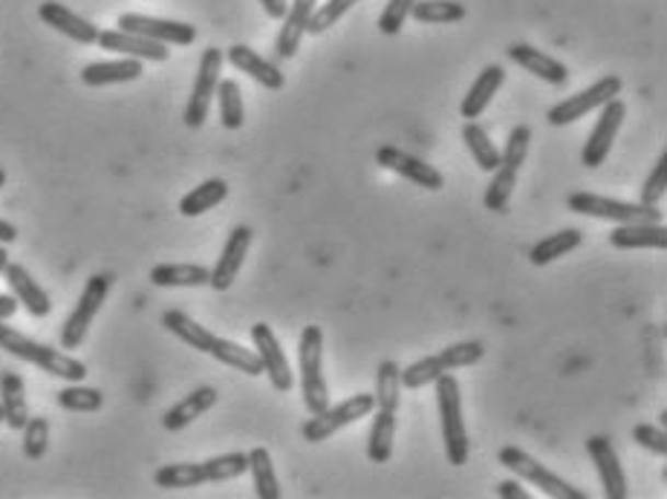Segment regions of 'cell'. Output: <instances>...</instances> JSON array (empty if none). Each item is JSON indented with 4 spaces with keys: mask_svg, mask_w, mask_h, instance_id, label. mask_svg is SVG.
Here are the masks:
<instances>
[{
    "mask_svg": "<svg viewBox=\"0 0 667 499\" xmlns=\"http://www.w3.org/2000/svg\"><path fill=\"white\" fill-rule=\"evenodd\" d=\"M261 7L272 21H284L286 9H289V0H261Z\"/></svg>",
    "mask_w": 667,
    "mask_h": 499,
    "instance_id": "cell-47",
    "label": "cell"
},
{
    "mask_svg": "<svg viewBox=\"0 0 667 499\" xmlns=\"http://www.w3.org/2000/svg\"><path fill=\"white\" fill-rule=\"evenodd\" d=\"M49 448V419L44 416H35V419H26L24 425V453L26 460H41Z\"/></svg>",
    "mask_w": 667,
    "mask_h": 499,
    "instance_id": "cell-43",
    "label": "cell"
},
{
    "mask_svg": "<svg viewBox=\"0 0 667 499\" xmlns=\"http://www.w3.org/2000/svg\"><path fill=\"white\" fill-rule=\"evenodd\" d=\"M7 263H9V252H7V246L0 243V275H3V269H7Z\"/></svg>",
    "mask_w": 667,
    "mask_h": 499,
    "instance_id": "cell-51",
    "label": "cell"
},
{
    "mask_svg": "<svg viewBox=\"0 0 667 499\" xmlns=\"http://www.w3.org/2000/svg\"><path fill=\"white\" fill-rule=\"evenodd\" d=\"M497 497L501 499H529V491H524L520 483H511V479H508V483L497 485Z\"/></svg>",
    "mask_w": 667,
    "mask_h": 499,
    "instance_id": "cell-48",
    "label": "cell"
},
{
    "mask_svg": "<svg viewBox=\"0 0 667 499\" xmlns=\"http://www.w3.org/2000/svg\"><path fill=\"white\" fill-rule=\"evenodd\" d=\"M399 370L402 367L396 361H381L376 370V419L370 428V439H367V456L376 465L393 456V439H396V410L399 396H402V384H399Z\"/></svg>",
    "mask_w": 667,
    "mask_h": 499,
    "instance_id": "cell-1",
    "label": "cell"
},
{
    "mask_svg": "<svg viewBox=\"0 0 667 499\" xmlns=\"http://www.w3.org/2000/svg\"><path fill=\"white\" fill-rule=\"evenodd\" d=\"M619 93H621L619 76H603V79H598L593 88L580 90V93L570 95L564 102L552 104L547 113V121L552 127H566L572 125V121L584 119L587 113L601 111L603 104L610 102V98H616Z\"/></svg>",
    "mask_w": 667,
    "mask_h": 499,
    "instance_id": "cell-12",
    "label": "cell"
},
{
    "mask_svg": "<svg viewBox=\"0 0 667 499\" xmlns=\"http://www.w3.org/2000/svg\"><path fill=\"white\" fill-rule=\"evenodd\" d=\"M508 58L517 67H524L526 72H532L534 79H543L547 84H552V88H564L566 81H570V70H566L564 61H557V58L547 56L543 49H534L529 44H511L508 47Z\"/></svg>",
    "mask_w": 667,
    "mask_h": 499,
    "instance_id": "cell-23",
    "label": "cell"
},
{
    "mask_svg": "<svg viewBox=\"0 0 667 499\" xmlns=\"http://www.w3.org/2000/svg\"><path fill=\"white\" fill-rule=\"evenodd\" d=\"M373 407H376L373 393H358V396H349L347 402H342V405L326 407V410L310 416V421H303L301 437L312 444L326 442V439L335 437L338 430L349 428V425H356L358 419L370 416Z\"/></svg>",
    "mask_w": 667,
    "mask_h": 499,
    "instance_id": "cell-10",
    "label": "cell"
},
{
    "mask_svg": "<svg viewBox=\"0 0 667 499\" xmlns=\"http://www.w3.org/2000/svg\"><path fill=\"white\" fill-rule=\"evenodd\" d=\"M376 162H379L381 167L393 171V174L405 176L407 183L419 185V188H428V190L445 188V176L439 174L437 167L428 165L425 159L413 156V153L399 151L393 144H381L379 151H376Z\"/></svg>",
    "mask_w": 667,
    "mask_h": 499,
    "instance_id": "cell-16",
    "label": "cell"
},
{
    "mask_svg": "<svg viewBox=\"0 0 667 499\" xmlns=\"http://www.w3.org/2000/svg\"><path fill=\"white\" fill-rule=\"evenodd\" d=\"M624 116H628V104L621 102L619 95L603 104L601 116H598L596 127H593V134L587 136L584 151H580V165L601 167L603 162H607V156H610V151H612V142H616V136H619V130H621V121H624Z\"/></svg>",
    "mask_w": 667,
    "mask_h": 499,
    "instance_id": "cell-13",
    "label": "cell"
},
{
    "mask_svg": "<svg viewBox=\"0 0 667 499\" xmlns=\"http://www.w3.org/2000/svg\"><path fill=\"white\" fill-rule=\"evenodd\" d=\"M215 405H217V390L208 387V384L206 387H197L194 393H188L183 402H176V405L162 416V428L171 430V433L185 430L191 421H197L203 413H208Z\"/></svg>",
    "mask_w": 667,
    "mask_h": 499,
    "instance_id": "cell-28",
    "label": "cell"
},
{
    "mask_svg": "<svg viewBox=\"0 0 667 499\" xmlns=\"http://www.w3.org/2000/svg\"><path fill=\"white\" fill-rule=\"evenodd\" d=\"M3 275H7V283L9 289H12V294L18 298V303H21L32 317H47L49 312H53V301H49L47 289L32 278L24 263L9 260Z\"/></svg>",
    "mask_w": 667,
    "mask_h": 499,
    "instance_id": "cell-20",
    "label": "cell"
},
{
    "mask_svg": "<svg viewBox=\"0 0 667 499\" xmlns=\"http://www.w3.org/2000/svg\"><path fill=\"white\" fill-rule=\"evenodd\" d=\"M665 188H667V153H662L659 162L653 165L651 176L644 179L639 202H642V206H659L662 197H665Z\"/></svg>",
    "mask_w": 667,
    "mask_h": 499,
    "instance_id": "cell-44",
    "label": "cell"
},
{
    "mask_svg": "<svg viewBox=\"0 0 667 499\" xmlns=\"http://www.w3.org/2000/svg\"><path fill=\"white\" fill-rule=\"evenodd\" d=\"M229 197V185L226 179H206L203 185H197L194 190H188L183 199H180V214L183 217H199L217 208L222 199Z\"/></svg>",
    "mask_w": 667,
    "mask_h": 499,
    "instance_id": "cell-34",
    "label": "cell"
},
{
    "mask_svg": "<svg viewBox=\"0 0 667 499\" xmlns=\"http://www.w3.org/2000/svg\"><path fill=\"white\" fill-rule=\"evenodd\" d=\"M298 367H301V393L310 416L330 407V387L324 379V333L321 326H303L298 341Z\"/></svg>",
    "mask_w": 667,
    "mask_h": 499,
    "instance_id": "cell-6",
    "label": "cell"
},
{
    "mask_svg": "<svg viewBox=\"0 0 667 499\" xmlns=\"http://www.w3.org/2000/svg\"><path fill=\"white\" fill-rule=\"evenodd\" d=\"M217 102H220V125L226 130H240L246 121V107H243V90L234 79H220L217 84Z\"/></svg>",
    "mask_w": 667,
    "mask_h": 499,
    "instance_id": "cell-37",
    "label": "cell"
},
{
    "mask_svg": "<svg viewBox=\"0 0 667 499\" xmlns=\"http://www.w3.org/2000/svg\"><path fill=\"white\" fill-rule=\"evenodd\" d=\"M162 326H165L171 335H176L180 341L188 344L191 349H197V352H208V347L215 341V333H211V329H206V326L197 324L194 317H188L180 310L162 312Z\"/></svg>",
    "mask_w": 667,
    "mask_h": 499,
    "instance_id": "cell-32",
    "label": "cell"
},
{
    "mask_svg": "<svg viewBox=\"0 0 667 499\" xmlns=\"http://www.w3.org/2000/svg\"><path fill=\"white\" fill-rule=\"evenodd\" d=\"M501 465H503V468L511 471L517 479H524V483H532L534 488H540V491L547 494V497L587 499V494L580 491V488H575V485H570L566 479H561L555 471H549L547 465H540L534 456H529V453L520 451V448H515V444H506V448H503Z\"/></svg>",
    "mask_w": 667,
    "mask_h": 499,
    "instance_id": "cell-9",
    "label": "cell"
},
{
    "mask_svg": "<svg viewBox=\"0 0 667 499\" xmlns=\"http://www.w3.org/2000/svg\"><path fill=\"white\" fill-rule=\"evenodd\" d=\"M356 3L358 0H326V3H321V7L312 9V18H310V24H307V32H310V35H321V32H326L330 26H335V21H342L349 9L356 7Z\"/></svg>",
    "mask_w": 667,
    "mask_h": 499,
    "instance_id": "cell-41",
    "label": "cell"
},
{
    "mask_svg": "<svg viewBox=\"0 0 667 499\" xmlns=\"http://www.w3.org/2000/svg\"><path fill=\"white\" fill-rule=\"evenodd\" d=\"M437 405H439V425H442V442H445V456L451 462L453 468L469 465L471 456V442L465 421H462V396H460V381L453 373H442L437 381Z\"/></svg>",
    "mask_w": 667,
    "mask_h": 499,
    "instance_id": "cell-4",
    "label": "cell"
},
{
    "mask_svg": "<svg viewBox=\"0 0 667 499\" xmlns=\"http://www.w3.org/2000/svg\"><path fill=\"white\" fill-rule=\"evenodd\" d=\"M462 142L469 148V153L474 156V165L485 174H494L497 165H501V151L497 144L492 142V136L485 134V127H480L476 121H469L462 127Z\"/></svg>",
    "mask_w": 667,
    "mask_h": 499,
    "instance_id": "cell-33",
    "label": "cell"
},
{
    "mask_svg": "<svg viewBox=\"0 0 667 499\" xmlns=\"http://www.w3.org/2000/svg\"><path fill=\"white\" fill-rule=\"evenodd\" d=\"M18 306L21 303H18L15 294H0V321H9L18 312Z\"/></svg>",
    "mask_w": 667,
    "mask_h": 499,
    "instance_id": "cell-49",
    "label": "cell"
},
{
    "mask_svg": "<svg viewBox=\"0 0 667 499\" xmlns=\"http://www.w3.org/2000/svg\"><path fill=\"white\" fill-rule=\"evenodd\" d=\"M529 142H532V127L529 125L511 127V134H508L506 139V148L501 151V165L520 171L526 162V153H529Z\"/></svg>",
    "mask_w": 667,
    "mask_h": 499,
    "instance_id": "cell-42",
    "label": "cell"
},
{
    "mask_svg": "<svg viewBox=\"0 0 667 499\" xmlns=\"http://www.w3.org/2000/svg\"><path fill=\"white\" fill-rule=\"evenodd\" d=\"M0 425H3V407H0Z\"/></svg>",
    "mask_w": 667,
    "mask_h": 499,
    "instance_id": "cell-53",
    "label": "cell"
},
{
    "mask_svg": "<svg viewBox=\"0 0 667 499\" xmlns=\"http://www.w3.org/2000/svg\"><path fill=\"white\" fill-rule=\"evenodd\" d=\"M113 275H93L88 278L84 289H81V298L76 303V310L67 315L61 326V349H79L88 338L90 326H93L95 315L102 312L107 294H111Z\"/></svg>",
    "mask_w": 667,
    "mask_h": 499,
    "instance_id": "cell-7",
    "label": "cell"
},
{
    "mask_svg": "<svg viewBox=\"0 0 667 499\" xmlns=\"http://www.w3.org/2000/svg\"><path fill=\"white\" fill-rule=\"evenodd\" d=\"M222 61H226V56H222L217 47L203 49V56H199L197 79H194L188 104H185V125H188L191 130H197V127L206 125L208 111H211V98H215L217 84H220Z\"/></svg>",
    "mask_w": 667,
    "mask_h": 499,
    "instance_id": "cell-11",
    "label": "cell"
},
{
    "mask_svg": "<svg viewBox=\"0 0 667 499\" xmlns=\"http://www.w3.org/2000/svg\"><path fill=\"white\" fill-rule=\"evenodd\" d=\"M612 248H667L665 222H619L610 234Z\"/></svg>",
    "mask_w": 667,
    "mask_h": 499,
    "instance_id": "cell-26",
    "label": "cell"
},
{
    "mask_svg": "<svg viewBox=\"0 0 667 499\" xmlns=\"http://www.w3.org/2000/svg\"><path fill=\"white\" fill-rule=\"evenodd\" d=\"M119 30L142 35V38L159 40V44H174V47H191L197 40V26L183 24V21H168V18L139 15V12H125L119 15Z\"/></svg>",
    "mask_w": 667,
    "mask_h": 499,
    "instance_id": "cell-14",
    "label": "cell"
},
{
    "mask_svg": "<svg viewBox=\"0 0 667 499\" xmlns=\"http://www.w3.org/2000/svg\"><path fill=\"white\" fill-rule=\"evenodd\" d=\"M566 206L575 214L596 217V220L610 222H662L659 206H642V202H621V199L603 197V194H589V190H575L566 199Z\"/></svg>",
    "mask_w": 667,
    "mask_h": 499,
    "instance_id": "cell-8",
    "label": "cell"
},
{
    "mask_svg": "<svg viewBox=\"0 0 667 499\" xmlns=\"http://www.w3.org/2000/svg\"><path fill=\"white\" fill-rule=\"evenodd\" d=\"M318 0H292L284 15V26L275 40V56L278 58H292L301 47V38L307 35V24H310L312 9Z\"/></svg>",
    "mask_w": 667,
    "mask_h": 499,
    "instance_id": "cell-25",
    "label": "cell"
},
{
    "mask_svg": "<svg viewBox=\"0 0 667 499\" xmlns=\"http://www.w3.org/2000/svg\"><path fill=\"white\" fill-rule=\"evenodd\" d=\"M633 442L642 444L644 451L656 453V456H667V433L662 425H635Z\"/></svg>",
    "mask_w": 667,
    "mask_h": 499,
    "instance_id": "cell-46",
    "label": "cell"
},
{
    "mask_svg": "<svg viewBox=\"0 0 667 499\" xmlns=\"http://www.w3.org/2000/svg\"><path fill=\"white\" fill-rule=\"evenodd\" d=\"M517 174L520 171H515V167H508V165H497V171H494L492 176V183H488V188H485V208L488 211H506L508 206V199H511V194H515L517 188Z\"/></svg>",
    "mask_w": 667,
    "mask_h": 499,
    "instance_id": "cell-39",
    "label": "cell"
},
{
    "mask_svg": "<svg viewBox=\"0 0 667 499\" xmlns=\"http://www.w3.org/2000/svg\"><path fill=\"white\" fill-rule=\"evenodd\" d=\"M15 240H18V229L12 225V222L0 217V243H3V246H9V243H15Z\"/></svg>",
    "mask_w": 667,
    "mask_h": 499,
    "instance_id": "cell-50",
    "label": "cell"
},
{
    "mask_svg": "<svg viewBox=\"0 0 667 499\" xmlns=\"http://www.w3.org/2000/svg\"><path fill=\"white\" fill-rule=\"evenodd\" d=\"M0 349L9 352V356L21 358L26 364H35L47 375L70 381V384L88 379V364H84V361L67 356V352L49 347V344L35 341V338L18 333L12 326H3V321H0Z\"/></svg>",
    "mask_w": 667,
    "mask_h": 499,
    "instance_id": "cell-2",
    "label": "cell"
},
{
    "mask_svg": "<svg viewBox=\"0 0 667 499\" xmlns=\"http://www.w3.org/2000/svg\"><path fill=\"white\" fill-rule=\"evenodd\" d=\"M211 280V269L199 266V263H159L151 269V283L162 286V289H197V286H208Z\"/></svg>",
    "mask_w": 667,
    "mask_h": 499,
    "instance_id": "cell-30",
    "label": "cell"
},
{
    "mask_svg": "<svg viewBox=\"0 0 667 499\" xmlns=\"http://www.w3.org/2000/svg\"><path fill=\"white\" fill-rule=\"evenodd\" d=\"M3 185H7V171L0 167V188H3Z\"/></svg>",
    "mask_w": 667,
    "mask_h": 499,
    "instance_id": "cell-52",
    "label": "cell"
},
{
    "mask_svg": "<svg viewBox=\"0 0 667 499\" xmlns=\"http://www.w3.org/2000/svg\"><path fill=\"white\" fill-rule=\"evenodd\" d=\"M145 72L139 58H119V61H93L81 70V84L88 88H107V84H127Z\"/></svg>",
    "mask_w": 667,
    "mask_h": 499,
    "instance_id": "cell-27",
    "label": "cell"
},
{
    "mask_svg": "<svg viewBox=\"0 0 667 499\" xmlns=\"http://www.w3.org/2000/svg\"><path fill=\"white\" fill-rule=\"evenodd\" d=\"M208 356L217 358L220 364L231 367V370H240V373L263 375V361L254 349L240 347V344L229 341V338H220V335H215V341L208 347Z\"/></svg>",
    "mask_w": 667,
    "mask_h": 499,
    "instance_id": "cell-31",
    "label": "cell"
},
{
    "mask_svg": "<svg viewBox=\"0 0 667 499\" xmlns=\"http://www.w3.org/2000/svg\"><path fill=\"white\" fill-rule=\"evenodd\" d=\"M226 58H229V63L234 70L246 72L249 79H254L266 90L286 88V76L280 72L278 63H272L269 58H263L261 53H254V49L246 47V44H234V47H229Z\"/></svg>",
    "mask_w": 667,
    "mask_h": 499,
    "instance_id": "cell-22",
    "label": "cell"
},
{
    "mask_svg": "<svg viewBox=\"0 0 667 499\" xmlns=\"http://www.w3.org/2000/svg\"><path fill=\"white\" fill-rule=\"evenodd\" d=\"M413 3H416V0H388V7H384V12H381L379 18L381 35H396V32H402L405 21L411 18Z\"/></svg>",
    "mask_w": 667,
    "mask_h": 499,
    "instance_id": "cell-45",
    "label": "cell"
},
{
    "mask_svg": "<svg viewBox=\"0 0 667 499\" xmlns=\"http://www.w3.org/2000/svg\"><path fill=\"white\" fill-rule=\"evenodd\" d=\"M580 240H584V234H580L578 229H564L557 231V234H549V237H543L540 243H534L529 260H532L534 266H549V263H555L557 257H566L570 252H575V248L580 246Z\"/></svg>",
    "mask_w": 667,
    "mask_h": 499,
    "instance_id": "cell-35",
    "label": "cell"
},
{
    "mask_svg": "<svg viewBox=\"0 0 667 499\" xmlns=\"http://www.w3.org/2000/svg\"><path fill=\"white\" fill-rule=\"evenodd\" d=\"M411 18L419 24H457L465 18V7L457 0H416Z\"/></svg>",
    "mask_w": 667,
    "mask_h": 499,
    "instance_id": "cell-38",
    "label": "cell"
},
{
    "mask_svg": "<svg viewBox=\"0 0 667 499\" xmlns=\"http://www.w3.org/2000/svg\"><path fill=\"white\" fill-rule=\"evenodd\" d=\"M95 44L107 49V53H119V56L139 58V61H168V58H171L168 44H159V40L142 38V35H134V32L125 30L99 32V40H95Z\"/></svg>",
    "mask_w": 667,
    "mask_h": 499,
    "instance_id": "cell-19",
    "label": "cell"
},
{
    "mask_svg": "<svg viewBox=\"0 0 667 499\" xmlns=\"http://www.w3.org/2000/svg\"><path fill=\"white\" fill-rule=\"evenodd\" d=\"M38 18L47 26H53L56 32H61V35H67L70 40L81 44V47H90V44L99 40V26L90 24L88 18L76 15V12L64 7V3H56V0L41 3Z\"/></svg>",
    "mask_w": 667,
    "mask_h": 499,
    "instance_id": "cell-21",
    "label": "cell"
},
{
    "mask_svg": "<svg viewBox=\"0 0 667 499\" xmlns=\"http://www.w3.org/2000/svg\"><path fill=\"white\" fill-rule=\"evenodd\" d=\"M0 407H3V421L12 430H24L30 419V407H26V387L24 379L12 370L0 373Z\"/></svg>",
    "mask_w": 667,
    "mask_h": 499,
    "instance_id": "cell-29",
    "label": "cell"
},
{
    "mask_svg": "<svg viewBox=\"0 0 667 499\" xmlns=\"http://www.w3.org/2000/svg\"><path fill=\"white\" fill-rule=\"evenodd\" d=\"M249 471L254 479V494L261 499H280V483L272 465V453L266 448H252L249 451Z\"/></svg>",
    "mask_w": 667,
    "mask_h": 499,
    "instance_id": "cell-36",
    "label": "cell"
},
{
    "mask_svg": "<svg viewBox=\"0 0 667 499\" xmlns=\"http://www.w3.org/2000/svg\"><path fill=\"white\" fill-rule=\"evenodd\" d=\"M483 356L485 347L480 341L451 344V347H445L437 356L419 358V361H413L405 370H399V384L405 390L428 387V384H434L442 373H453V370H462V367H474Z\"/></svg>",
    "mask_w": 667,
    "mask_h": 499,
    "instance_id": "cell-5",
    "label": "cell"
},
{
    "mask_svg": "<svg viewBox=\"0 0 667 499\" xmlns=\"http://www.w3.org/2000/svg\"><path fill=\"white\" fill-rule=\"evenodd\" d=\"M252 344L254 349H257V356H261L263 373H266L272 387L278 390V393H289V390L295 387V373L292 367H289V358H286L284 347H280V341L275 338V333H272V326L254 324Z\"/></svg>",
    "mask_w": 667,
    "mask_h": 499,
    "instance_id": "cell-15",
    "label": "cell"
},
{
    "mask_svg": "<svg viewBox=\"0 0 667 499\" xmlns=\"http://www.w3.org/2000/svg\"><path fill=\"white\" fill-rule=\"evenodd\" d=\"M249 246H252V229L249 225H234L222 246L220 257H217V266L211 269V280L208 286L215 292H229L234 280H238L240 269H243V260H246Z\"/></svg>",
    "mask_w": 667,
    "mask_h": 499,
    "instance_id": "cell-17",
    "label": "cell"
},
{
    "mask_svg": "<svg viewBox=\"0 0 667 499\" xmlns=\"http://www.w3.org/2000/svg\"><path fill=\"white\" fill-rule=\"evenodd\" d=\"M58 407L70 413H95L102 410L104 396L102 390L95 387H81V381L70 384V387L58 390Z\"/></svg>",
    "mask_w": 667,
    "mask_h": 499,
    "instance_id": "cell-40",
    "label": "cell"
},
{
    "mask_svg": "<svg viewBox=\"0 0 667 499\" xmlns=\"http://www.w3.org/2000/svg\"><path fill=\"white\" fill-rule=\"evenodd\" d=\"M249 471V453H222L215 460L206 462H176V465H162L153 474V485L176 491V488H197L206 483H226V479H238Z\"/></svg>",
    "mask_w": 667,
    "mask_h": 499,
    "instance_id": "cell-3",
    "label": "cell"
},
{
    "mask_svg": "<svg viewBox=\"0 0 667 499\" xmlns=\"http://www.w3.org/2000/svg\"><path fill=\"white\" fill-rule=\"evenodd\" d=\"M587 453L589 460L596 462V471L601 476L603 485V497L607 499H628V476L621 468L619 453L612 448L610 437H589L587 439Z\"/></svg>",
    "mask_w": 667,
    "mask_h": 499,
    "instance_id": "cell-18",
    "label": "cell"
},
{
    "mask_svg": "<svg viewBox=\"0 0 667 499\" xmlns=\"http://www.w3.org/2000/svg\"><path fill=\"white\" fill-rule=\"evenodd\" d=\"M503 81H506V70H503L501 63H488V67H485V70L474 79V84L469 88L465 98H462L460 104L462 119L469 121L480 119L485 107H488L494 95H497V90L503 88Z\"/></svg>",
    "mask_w": 667,
    "mask_h": 499,
    "instance_id": "cell-24",
    "label": "cell"
}]
</instances>
